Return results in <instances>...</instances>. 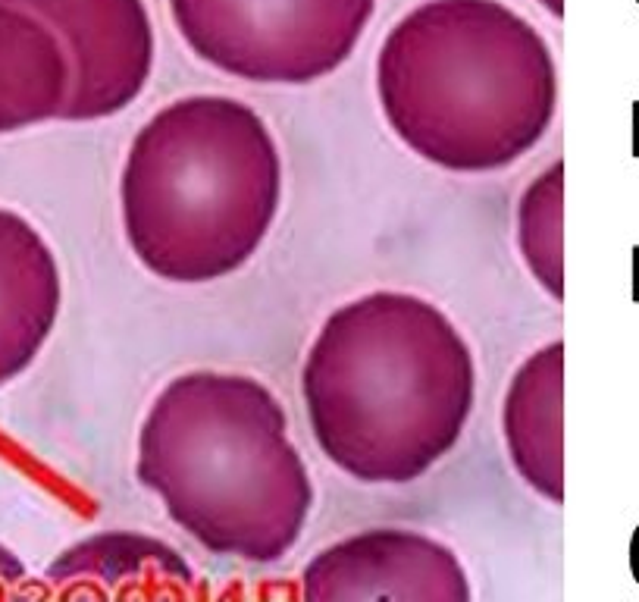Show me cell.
I'll list each match as a JSON object with an SVG mask.
<instances>
[{
    "label": "cell",
    "instance_id": "6da1fadb",
    "mask_svg": "<svg viewBox=\"0 0 639 602\" xmlns=\"http://www.w3.org/2000/svg\"><path fill=\"white\" fill-rule=\"evenodd\" d=\"M320 452L361 483H411L455 449L473 402L477 361L433 301L367 292L323 320L301 370Z\"/></svg>",
    "mask_w": 639,
    "mask_h": 602
},
{
    "label": "cell",
    "instance_id": "7a4b0ae2",
    "mask_svg": "<svg viewBox=\"0 0 639 602\" xmlns=\"http://www.w3.org/2000/svg\"><path fill=\"white\" fill-rule=\"evenodd\" d=\"M376 98L417 157L495 173L546 138L558 69L549 41L502 0H423L383 38Z\"/></svg>",
    "mask_w": 639,
    "mask_h": 602
},
{
    "label": "cell",
    "instance_id": "3957f363",
    "mask_svg": "<svg viewBox=\"0 0 639 602\" xmlns=\"http://www.w3.org/2000/svg\"><path fill=\"white\" fill-rule=\"evenodd\" d=\"M135 477L207 552L270 565L304 534L314 483L286 408L251 374L188 370L138 427Z\"/></svg>",
    "mask_w": 639,
    "mask_h": 602
},
{
    "label": "cell",
    "instance_id": "277c9868",
    "mask_svg": "<svg viewBox=\"0 0 639 602\" xmlns=\"http://www.w3.org/2000/svg\"><path fill=\"white\" fill-rule=\"evenodd\" d=\"M282 204V157L254 107L188 95L138 129L120 211L138 264L167 283L198 286L242 270Z\"/></svg>",
    "mask_w": 639,
    "mask_h": 602
},
{
    "label": "cell",
    "instance_id": "5b68a950",
    "mask_svg": "<svg viewBox=\"0 0 639 602\" xmlns=\"http://www.w3.org/2000/svg\"><path fill=\"white\" fill-rule=\"evenodd\" d=\"M376 0H170L188 51L254 85H311L354 54Z\"/></svg>",
    "mask_w": 639,
    "mask_h": 602
},
{
    "label": "cell",
    "instance_id": "8992f818",
    "mask_svg": "<svg viewBox=\"0 0 639 602\" xmlns=\"http://www.w3.org/2000/svg\"><path fill=\"white\" fill-rule=\"evenodd\" d=\"M35 13L69 60L60 120L94 123L132 107L151 82L157 38L145 0H4Z\"/></svg>",
    "mask_w": 639,
    "mask_h": 602
},
{
    "label": "cell",
    "instance_id": "52a82bcc",
    "mask_svg": "<svg viewBox=\"0 0 639 602\" xmlns=\"http://www.w3.org/2000/svg\"><path fill=\"white\" fill-rule=\"evenodd\" d=\"M298 602H473L458 552L411 527H370L304 565Z\"/></svg>",
    "mask_w": 639,
    "mask_h": 602
},
{
    "label": "cell",
    "instance_id": "ba28073f",
    "mask_svg": "<svg viewBox=\"0 0 639 602\" xmlns=\"http://www.w3.org/2000/svg\"><path fill=\"white\" fill-rule=\"evenodd\" d=\"M38 602H204L195 568L138 530H101L47 565Z\"/></svg>",
    "mask_w": 639,
    "mask_h": 602
},
{
    "label": "cell",
    "instance_id": "9c48e42d",
    "mask_svg": "<svg viewBox=\"0 0 639 602\" xmlns=\"http://www.w3.org/2000/svg\"><path fill=\"white\" fill-rule=\"evenodd\" d=\"M63 280L51 245L0 207V386L26 370L57 327Z\"/></svg>",
    "mask_w": 639,
    "mask_h": 602
},
{
    "label": "cell",
    "instance_id": "30bf717a",
    "mask_svg": "<svg viewBox=\"0 0 639 602\" xmlns=\"http://www.w3.org/2000/svg\"><path fill=\"white\" fill-rule=\"evenodd\" d=\"M511 465L542 499H564V342L536 349L511 377L502 405Z\"/></svg>",
    "mask_w": 639,
    "mask_h": 602
},
{
    "label": "cell",
    "instance_id": "8fae6325",
    "mask_svg": "<svg viewBox=\"0 0 639 602\" xmlns=\"http://www.w3.org/2000/svg\"><path fill=\"white\" fill-rule=\"evenodd\" d=\"M69 60L44 22L0 0V135L60 120Z\"/></svg>",
    "mask_w": 639,
    "mask_h": 602
},
{
    "label": "cell",
    "instance_id": "7c38bea8",
    "mask_svg": "<svg viewBox=\"0 0 639 602\" xmlns=\"http://www.w3.org/2000/svg\"><path fill=\"white\" fill-rule=\"evenodd\" d=\"M517 248L536 283L564 298V164L539 173L517 204Z\"/></svg>",
    "mask_w": 639,
    "mask_h": 602
},
{
    "label": "cell",
    "instance_id": "4fadbf2b",
    "mask_svg": "<svg viewBox=\"0 0 639 602\" xmlns=\"http://www.w3.org/2000/svg\"><path fill=\"white\" fill-rule=\"evenodd\" d=\"M0 602H38V577H32L19 555L4 543H0Z\"/></svg>",
    "mask_w": 639,
    "mask_h": 602
},
{
    "label": "cell",
    "instance_id": "5bb4252c",
    "mask_svg": "<svg viewBox=\"0 0 639 602\" xmlns=\"http://www.w3.org/2000/svg\"><path fill=\"white\" fill-rule=\"evenodd\" d=\"M630 565H633V574H636V581H639V530H636V537L630 543Z\"/></svg>",
    "mask_w": 639,
    "mask_h": 602
},
{
    "label": "cell",
    "instance_id": "9a60e30c",
    "mask_svg": "<svg viewBox=\"0 0 639 602\" xmlns=\"http://www.w3.org/2000/svg\"><path fill=\"white\" fill-rule=\"evenodd\" d=\"M542 7H546L555 19H561L564 16V0H539Z\"/></svg>",
    "mask_w": 639,
    "mask_h": 602
}]
</instances>
